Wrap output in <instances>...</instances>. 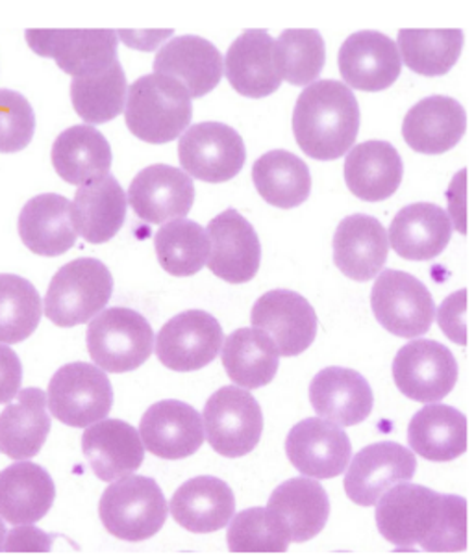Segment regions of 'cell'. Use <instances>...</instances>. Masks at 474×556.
I'll return each mask as SVG.
<instances>
[{"instance_id":"1","label":"cell","mask_w":474,"mask_h":556,"mask_svg":"<svg viewBox=\"0 0 474 556\" xmlns=\"http://www.w3.org/2000/svg\"><path fill=\"white\" fill-rule=\"evenodd\" d=\"M376 525L402 551L460 553L467 549V501L421 484L400 482L376 501Z\"/></svg>"},{"instance_id":"2","label":"cell","mask_w":474,"mask_h":556,"mask_svg":"<svg viewBox=\"0 0 474 556\" xmlns=\"http://www.w3.org/2000/svg\"><path fill=\"white\" fill-rule=\"evenodd\" d=\"M360 132V106L353 89L337 80L308 84L293 110V134L304 154L337 160L355 147Z\"/></svg>"},{"instance_id":"3","label":"cell","mask_w":474,"mask_h":556,"mask_svg":"<svg viewBox=\"0 0 474 556\" xmlns=\"http://www.w3.org/2000/svg\"><path fill=\"white\" fill-rule=\"evenodd\" d=\"M191 117L190 93L172 76H141L128 88L125 119L128 130L141 141L169 143L190 127Z\"/></svg>"},{"instance_id":"4","label":"cell","mask_w":474,"mask_h":556,"mask_svg":"<svg viewBox=\"0 0 474 556\" xmlns=\"http://www.w3.org/2000/svg\"><path fill=\"white\" fill-rule=\"evenodd\" d=\"M112 293L114 277L101 260H73L52 277L44 316L64 329L84 325L106 308Z\"/></svg>"},{"instance_id":"5","label":"cell","mask_w":474,"mask_h":556,"mask_svg":"<svg viewBox=\"0 0 474 556\" xmlns=\"http://www.w3.org/2000/svg\"><path fill=\"white\" fill-rule=\"evenodd\" d=\"M99 514L110 534L125 542H143L162 531L167 501L151 477L127 475L102 493Z\"/></svg>"},{"instance_id":"6","label":"cell","mask_w":474,"mask_h":556,"mask_svg":"<svg viewBox=\"0 0 474 556\" xmlns=\"http://www.w3.org/2000/svg\"><path fill=\"white\" fill-rule=\"evenodd\" d=\"M86 340L91 361L108 374L138 369L149 361L154 348L151 323L140 312L120 306L99 312L89 323Z\"/></svg>"},{"instance_id":"7","label":"cell","mask_w":474,"mask_h":556,"mask_svg":"<svg viewBox=\"0 0 474 556\" xmlns=\"http://www.w3.org/2000/svg\"><path fill=\"white\" fill-rule=\"evenodd\" d=\"M47 405L60 424L86 429L108 416L114 406V388L101 367L73 362L52 377Z\"/></svg>"},{"instance_id":"8","label":"cell","mask_w":474,"mask_h":556,"mask_svg":"<svg viewBox=\"0 0 474 556\" xmlns=\"http://www.w3.org/2000/svg\"><path fill=\"white\" fill-rule=\"evenodd\" d=\"M204 432L216 453L240 458L256 450L264 432L258 401L238 386H222L204 406Z\"/></svg>"},{"instance_id":"9","label":"cell","mask_w":474,"mask_h":556,"mask_svg":"<svg viewBox=\"0 0 474 556\" xmlns=\"http://www.w3.org/2000/svg\"><path fill=\"white\" fill-rule=\"evenodd\" d=\"M376 321L399 338H418L431 330L436 303L428 288L410 273L386 269L371 293Z\"/></svg>"},{"instance_id":"10","label":"cell","mask_w":474,"mask_h":556,"mask_svg":"<svg viewBox=\"0 0 474 556\" xmlns=\"http://www.w3.org/2000/svg\"><path fill=\"white\" fill-rule=\"evenodd\" d=\"M178 159L190 177L221 184L238 177L247 160V149L234 128L209 121L183 130Z\"/></svg>"},{"instance_id":"11","label":"cell","mask_w":474,"mask_h":556,"mask_svg":"<svg viewBox=\"0 0 474 556\" xmlns=\"http://www.w3.org/2000/svg\"><path fill=\"white\" fill-rule=\"evenodd\" d=\"M156 356L178 374L198 371L216 361L225 336L216 317L203 311H188L172 317L159 330Z\"/></svg>"},{"instance_id":"12","label":"cell","mask_w":474,"mask_h":556,"mask_svg":"<svg viewBox=\"0 0 474 556\" xmlns=\"http://www.w3.org/2000/svg\"><path fill=\"white\" fill-rule=\"evenodd\" d=\"M393 379L400 393L411 401L437 403L454 390L458 364L443 343L415 340L395 356Z\"/></svg>"},{"instance_id":"13","label":"cell","mask_w":474,"mask_h":556,"mask_svg":"<svg viewBox=\"0 0 474 556\" xmlns=\"http://www.w3.org/2000/svg\"><path fill=\"white\" fill-rule=\"evenodd\" d=\"M285 455L298 473L311 479H334L347 469L353 445L340 425L324 417H310L290 430Z\"/></svg>"},{"instance_id":"14","label":"cell","mask_w":474,"mask_h":556,"mask_svg":"<svg viewBox=\"0 0 474 556\" xmlns=\"http://www.w3.org/2000/svg\"><path fill=\"white\" fill-rule=\"evenodd\" d=\"M25 38L36 54L52 58L67 75H89L117 60L115 30H26Z\"/></svg>"},{"instance_id":"15","label":"cell","mask_w":474,"mask_h":556,"mask_svg":"<svg viewBox=\"0 0 474 556\" xmlns=\"http://www.w3.org/2000/svg\"><path fill=\"white\" fill-rule=\"evenodd\" d=\"M209 240V271L230 285L256 277L261 264V245L253 225L230 208L214 217L206 230Z\"/></svg>"},{"instance_id":"16","label":"cell","mask_w":474,"mask_h":556,"mask_svg":"<svg viewBox=\"0 0 474 556\" xmlns=\"http://www.w3.org/2000/svg\"><path fill=\"white\" fill-rule=\"evenodd\" d=\"M415 471V455L405 445L395 442L367 445L353 458L345 477V492L356 505L373 506L389 488L410 482Z\"/></svg>"},{"instance_id":"17","label":"cell","mask_w":474,"mask_h":556,"mask_svg":"<svg viewBox=\"0 0 474 556\" xmlns=\"http://www.w3.org/2000/svg\"><path fill=\"white\" fill-rule=\"evenodd\" d=\"M251 321L271 338L280 356L303 354L317 336L316 311L297 291H267L254 304Z\"/></svg>"},{"instance_id":"18","label":"cell","mask_w":474,"mask_h":556,"mask_svg":"<svg viewBox=\"0 0 474 556\" xmlns=\"http://www.w3.org/2000/svg\"><path fill=\"white\" fill-rule=\"evenodd\" d=\"M128 203L146 223H167L190 214L195 203L193 178L171 165L145 167L133 178Z\"/></svg>"},{"instance_id":"19","label":"cell","mask_w":474,"mask_h":556,"mask_svg":"<svg viewBox=\"0 0 474 556\" xmlns=\"http://www.w3.org/2000/svg\"><path fill=\"white\" fill-rule=\"evenodd\" d=\"M143 447L164 460H182L195 455L204 443L201 414L182 401H159L141 417Z\"/></svg>"},{"instance_id":"20","label":"cell","mask_w":474,"mask_h":556,"mask_svg":"<svg viewBox=\"0 0 474 556\" xmlns=\"http://www.w3.org/2000/svg\"><path fill=\"white\" fill-rule=\"evenodd\" d=\"M340 71L350 88L379 93L397 83L402 71L399 47L392 38L363 30L347 38L340 51Z\"/></svg>"},{"instance_id":"21","label":"cell","mask_w":474,"mask_h":556,"mask_svg":"<svg viewBox=\"0 0 474 556\" xmlns=\"http://www.w3.org/2000/svg\"><path fill=\"white\" fill-rule=\"evenodd\" d=\"M389 240L376 217L355 214L345 217L334 235V262L345 277L369 282L386 267Z\"/></svg>"},{"instance_id":"22","label":"cell","mask_w":474,"mask_h":556,"mask_svg":"<svg viewBox=\"0 0 474 556\" xmlns=\"http://www.w3.org/2000/svg\"><path fill=\"white\" fill-rule=\"evenodd\" d=\"M82 451L93 473L104 482H114L141 468L145 447L140 432L120 419H101L86 427Z\"/></svg>"},{"instance_id":"23","label":"cell","mask_w":474,"mask_h":556,"mask_svg":"<svg viewBox=\"0 0 474 556\" xmlns=\"http://www.w3.org/2000/svg\"><path fill=\"white\" fill-rule=\"evenodd\" d=\"M154 73L177 78L191 99H198L208 96L221 83V52L201 36H178L159 49Z\"/></svg>"},{"instance_id":"24","label":"cell","mask_w":474,"mask_h":556,"mask_svg":"<svg viewBox=\"0 0 474 556\" xmlns=\"http://www.w3.org/2000/svg\"><path fill=\"white\" fill-rule=\"evenodd\" d=\"M310 401L317 416L340 427L366 421L373 412L374 397L363 375L345 367H326L313 377Z\"/></svg>"},{"instance_id":"25","label":"cell","mask_w":474,"mask_h":556,"mask_svg":"<svg viewBox=\"0 0 474 556\" xmlns=\"http://www.w3.org/2000/svg\"><path fill=\"white\" fill-rule=\"evenodd\" d=\"M125 217L127 193L112 175L82 184L71 203V222L76 235L95 245L115 238Z\"/></svg>"},{"instance_id":"26","label":"cell","mask_w":474,"mask_h":556,"mask_svg":"<svg viewBox=\"0 0 474 556\" xmlns=\"http://www.w3.org/2000/svg\"><path fill=\"white\" fill-rule=\"evenodd\" d=\"M56 500V486L47 469L20 460L0 471V518L8 523H38Z\"/></svg>"},{"instance_id":"27","label":"cell","mask_w":474,"mask_h":556,"mask_svg":"<svg viewBox=\"0 0 474 556\" xmlns=\"http://www.w3.org/2000/svg\"><path fill=\"white\" fill-rule=\"evenodd\" d=\"M225 71L230 86L248 99L272 96L282 84L274 39L266 30H247L230 45L225 58Z\"/></svg>"},{"instance_id":"28","label":"cell","mask_w":474,"mask_h":556,"mask_svg":"<svg viewBox=\"0 0 474 556\" xmlns=\"http://www.w3.org/2000/svg\"><path fill=\"white\" fill-rule=\"evenodd\" d=\"M467 128V114L450 97L434 96L418 102L406 114L402 136L421 154H443L454 149Z\"/></svg>"},{"instance_id":"29","label":"cell","mask_w":474,"mask_h":556,"mask_svg":"<svg viewBox=\"0 0 474 556\" xmlns=\"http://www.w3.org/2000/svg\"><path fill=\"white\" fill-rule=\"evenodd\" d=\"M172 519L195 534L221 531L235 514L234 492L217 477H195L172 495Z\"/></svg>"},{"instance_id":"30","label":"cell","mask_w":474,"mask_h":556,"mask_svg":"<svg viewBox=\"0 0 474 556\" xmlns=\"http://www.w3.org/2000/svg\"><path fill=\"white\" fill-rule=\"evenodd\" d=\"M405 165L397 149L387 141H366L350 147L345 160L348 190L367 203L386 201L399 190Z\"/></svg>"},{"instance_id":"31","label":"cell","mask_w":474,"mask_h":556,"mask_svg":"<svg viewBox=\"0 0 474 556\" xmlns=\"http://www.w3.org/2000/svg\"><path fill=\"white\" fill-rule=\"evenodd\" d=\"M452 222L437 204H410L395 215L387 240L400 258L432 260L449 245Z\"/></svg>"},{"instance_id":"32","label":"cell","mask_w":474,"mask_h":556,"mask_svg":"<svg viewBox=\"0 0 474 556\" xmlns=\"http://www.w3.org/2000/svg\"><path fill=\"white\" fill-rule=\"evenodd\" d=\"M20 236L39 256H62L76 243L71 201L56 193L34 197L20 214Z\"/></svg>"},{"instance_id":"33","label":"cell","mask_w":474,"mask_h":556,"mask_svg":"<svg viewBox=\"0 0 474 556\" xmlns=\"http://www.w3.org/2000/svg\"><path fill=\"white\" fill-rule=\"evenodd\" d=\"M0 414V453L13 460H30L43 447L51 432L47 393L28 388Z\"/></svg>"},{"instance_id":"34","label":"cell","mask_w":474,"mask_h":556,"mask_svg":"<svg viewBox=\"0 0 474 556\" xmlns=\"http://www.w3.org/2000/svg\"><path fill=\"white\" fill-rule=\"evenodd\" d=\"M408 442L426 460H454L467 451V417L452 406L431 403L411 417Z\"/></svg>"},{"instance_id":"35","label":"cell","mask_w":474,"mask_h":556,"mask_svg":"<svg viewBox=\"0 0 474 556\" xmlns=\"http://www.w3.org/2000/svg\"><path fill=\"white\" fill-rule=\"evenodd\" d=\"M52 165L60 178L73 186L110 175L112 149L91 125H76L57 136L51 152Z\"/></svg>"},{"instance_id":"36","label":"cell","mask_w":474,"mask_h":556,"mask_svg":"<svg viewBox=\"0 0 474 556\" xmlns=\"http://www.w3.org/2000/svg\"><path fill=\"white\" fill-rule=\"evenodd\" d=\"M221 349L222 366L235 386L256 390L277 377L279 349L264 330H235L222 342Z\"/></svg>"},{"instance_id":"37","label":"cell","mask_w":474,"mask_h":556,"mask_svg":"<svg viewBox=\"0 0 474 556\" xmlns=\"http://www.w3.org/2000/svg\"><path fill=\"white\" fill-rule=\"evenodd\" d=\"M269 508L290 527L292 542L303 544L323 531L329 521L330 500L319 482L311 477H298L272 492Z\"/></svg>"},{"instance_id":"38","label":"cell","mask_w":474,"mask_h":556,"mask_svg":"<svg viewBox=\"0 0 474 556\" xmlns=\"http://www.w3.org/2000/svg\"><path fill=\"white\" fill-rule=\"evenodd\" d=\"M253 180L259 197L277 208H297L311 193L308 165L287 151L267 152L256 160Z\"/></svg>"},{"instance_id":"39","label":"cell","mask_w":474,"mask_h":556,"mask_svg":"<svg viewBox=\"0 0 474 556\" xmlns=\"http://www.w3.org/2000/svg\"><path fill=\"white\" fill-rule=\"evenodd\" d=\"M127 76L119 60L89 75L73 76L71 101L76 114L88 125L115 119L127 102Z\"/></svg>"},{"instance_id":"40","label":"cell","mask_w":474,"mask_h":556,"mask_svg":"<svg viewBox=\"0 0 474 556\" xmlns=\"http://www.w3.org/2000/svg\"><path fill=\"white\" fill-rule=\"evenodd\" d=\"M154 249L165 271L172 277H191L208 262V235L198 223L171 219L156 232Z\"/></svg>"},{"instance_id":"41","label":"cell","mask_w":474,"mask_h":556,"mask_svg":"<svg viewBox=\"0 0 474 556\" xmlns=\"http://www.w3.org/2000/svg\"><path fill=\"white\" fill-rule=\"evenodd\" d=\"M402 62L423 76L447 75L460 60L463 33L449 30H400L399 45Z\"/></svg>"},{"instance_id":"42","label":"cell","mask_w":474,"mask_h":556,"mask_svg":"<svg viewBox=\"0 0 474 556\" xmlns=\"http://www.w3.org/2000/svg\"><path fill=\"white\" fill-rule=\"evenodd\" d=\"M41 316L43 304L33 282L0 273V343L25 342L38 329Z\"/></svg>"},{"instance_id":"43","label":"cell","mask_w":474,"mask_h":556,"mask_svg":"<svg viewBox=\"0 0 474 556\" xmlns=\"http://www.w3.org/2000/svg\"><path fill=\"white\" fill-rule=\"evenodd\" d=\"M227 540L232 553H285L292 544V532L269 506H256L232 516Z\"/></svg>"},{"instance_id":"44","label":"cell","mask_w":474,"mask_h":556,"mask_svg":"<svg viewBox=\"0 0 474 556\" xmlns=\"http://www.w3.org/2000/svg\"><path fill=\"white\" fill-rule=\"evenodd\" d=\"M324 41L317 30H285L274 41V60L280 78L293 86L316 83L323 71Z\"/></svg>"},{"instance_id":"45","label":"cell","mask_w":474,"mask_h":556,"mask_svg":"<svg viewBox=\"0 0 474 556\" xmlns=\"http://www.w3.org/2000/svg\"><path fill=\"white\" fill-rule=\"evenodd\" d=\"M36 132V114L26 97L0 89V152L13 154L30 146Z\"/></svg>"},{"instance_id":"46","label":"cell","mask_w":474,"mask_h":556,"mask_svg":"<svg viewBox=\"0 0 474 556\" xmlns=\"http://www.w3.org/2000/svg\"><path fill=\"white\" fill-rule=\"evenodd\" d=\"M467 291L462 290L450 295L445 303L441 304V308L437 312V321L441 327L443 332L449 336L450 340L460 345L467 343V325H465V306H467Z\"/></svg>"},{"instance_id":"47","label":"cell","mask_w":474,"mask_h":556,"mask_svg":"<svg viewBox=\"0 0 474 556\" xmlns=\"http://www.w3.org/2000/svg\"><path fill=\"white\" fill-rule=\"evenodd\" d=\"M23 384V364L7 343H0V405H8Z\"/></svg>"},{"instance_id":"48","label":"cell","mask_w":474,"mask_h":556,"mask_svg":"<svg viewBox=\"0 0 474 556\" xmlns=\"http://www.w3.org/2000/svg\"><path fill=\"white\" fill-rule=\"evenodd\" d=\"M23 529L10 532L7 549L4 551H49L51 540L44 536V532L30 529L28 525H21Z\"/></svg>"},{"instance_id":"49","label":"cell","mask_w":474,"mask_h":556,"mask_svg":"<svg viewBox=\"0 0 474 556\" xmlns=\"http://www.w3.org/2000/svg\"><path fill=\"white\" fill-rule=\"evenodd\" d=\"M172 30H158V33H119L117 38L123 39L128 47L141 49V51H152L158 47L159 41L171 38Z\"/></svg>"},{"instance_id":"50","label":"cell","mask_w":474,"mask_h":556,"mask_svg":"<svg viewBox=\"0 0 474 556\" xmlns=\"http://www.w3.org/2000/svg\"><path fill=\"white\" fill-rule=\"evenodd\" d=\"M7 525H4V519L0 518V551L4 547V542H7Z\"/></svg>"}]
</instances>
